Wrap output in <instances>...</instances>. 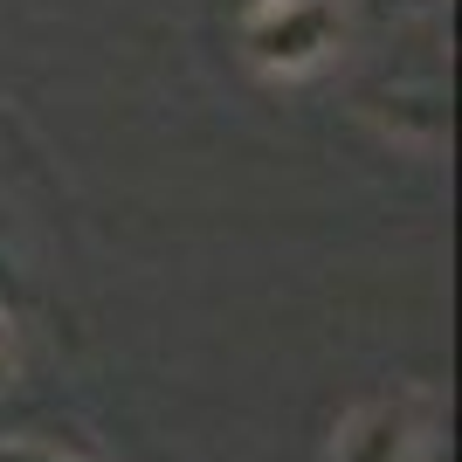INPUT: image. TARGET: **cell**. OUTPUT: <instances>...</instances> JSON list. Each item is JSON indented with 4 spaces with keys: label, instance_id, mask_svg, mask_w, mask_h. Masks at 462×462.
Listing matches in <instances>:
<instances>
[{
    "label": "cell",
    "instance_id": "3957f363",
    "mask_svg": "<svg viewBox=\"0 0 462 462\" xmlns=\"http://www.w3.org/2000/svg\"><path fill=\"white\" fill-rule=\"evenodd\" d=\"M14 373V338H7V325H0V380Z\"/></svg>",
    "mask_w": 462,
    "mask_h": 462
},
{
    "label": "cell",
    "instance_id": "6da1fadb",
    "mask_svg": "<svg viewBox=\"0 0 462 462\" xmlns=\"http://www.w3.org/2000/svg\"><path fill=\"white\" fill-rule=\"evenodd\" d=\"M331 462H448V407L435 386L373 393L338 421Z\"/></svg>",
    "mask_w": 462,
    "mask_h": 462
},
{
    "label": "cell",
    "instance_id": "277c9868",
    "mask_svg": "<svg viewBox=\"0 0 462 462\" xmlns=\"http://www.w3.org/2000/svg\"><path fill=\"white\" fill-rule=\"evenodd\" d=\"M7 462H56V456H35V448H14Z\"/></svg>",
    "mask_w": 462,
    "mask_h": 462
},
{
    "label": "cell",
    "instance_id": "7a4b0ae2",
    "mask_svg": "<svg viewBox=\"0 0 462 462\" xmlns=\"http://www.w3.org/2000/svg\"><path fill=\"white\" fill-rule=\"evenodd\" d=\"M346 49V0H249L242 56L263 77H310Z\"/></svg>",
    "mask_w": 462,
    "mask_h": 462
}]
</instances>
